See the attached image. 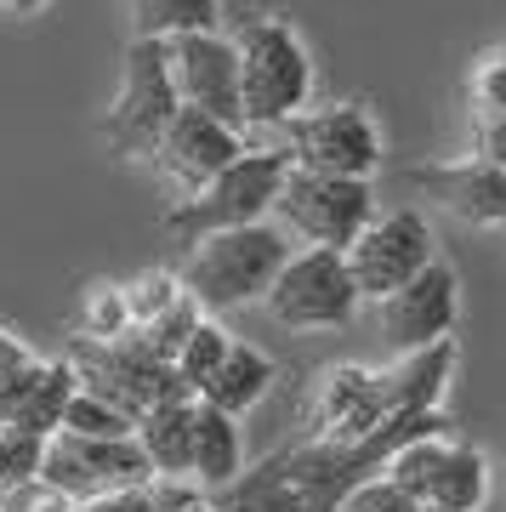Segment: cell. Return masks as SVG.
Instances as JSON below:
<instances>
[{
  "label": "cell",
  "mask_w": 506,
  "mask_h": 512,
  "mask_svg": "<svg viewBox=\"0 0 506 512\" xmlns=\"http://www.w3.org/2000/svg\"><path fill=\"white\" fill-rule=\"evenodd\" d=\"M131 439H137V450H143L154 478H188V461H194V399L154 404L131 427Z\"/></svg>",
  "instance_id": "cell-18"
},
{
  "label": "cell",
  "mask_w": 506,
  "mask_h": 512,
  "mask_svg": "<svg viewBox=\"0 0 506 512\" xmlns=\"http://www.w3.org/2000/svg\"><path fill=\"white\" fill-rule=\"evenodd\" d=\"M472 160L506 171V114H472Z\"/></svg>",
  "instance_id": "cell-33"
},
{
  "label": "cell",
  "mask_w": 506,
  "mask_h": 512,
  "mask_svg": "<svg viewBox=\"0 0 506 512\" xmlns=\"http://www.w3.org/2000/svg\"><path fill=\"white\" fill-rule=\"evenodd\" d=\"M416 507H421V501H410L398 484H387V478H364V484L347 495L336 512H416Z\"/></svg>",
  "instance_id": "cell-32"
},
{
  "label": "cell",
  "mask_w": 506,
  "mask_h": 512,
  "mask_svg": "<svg viewBox=\"0 0 506 512\" xmlns=\"http://www.w3.org/2000/svg\"><path fill=\"white\" fill-rule=\"evenodd\" d=\"M381 421H387V404H381V382L376 370L364 365H330L319 370V382L308 393V433L325 444H359L370 439Z\"/></svg>",
  "instance_id": "cell-14"
},
{
  "label": "cell",
  "mask_w": 506,
  "mask_h": 512,
  "mask_svg": "<svg viewBox=\"0 0 506 512\" xmlns=\"http://www.w3.org/2000/svg\"><path fill=\"white\" fill-rule=\"evenodd\" d=\"M370 222H376V188L353 177H319L290 165L273 200V228L285 239H302V251H347Z\"/></svg>",
  "instance_id": "cell-4"
},
{
  "label": "cell",
  "mask_w": 506,
  "mask_h": 512,
  "mask_svg": "<svg viewBox=\"0 0 506 512\" xmlns=\"http://www.w3.org/2000/svg\"><path fill=\"white\" fill-rule=\"evenodd\" d=\"M165 63H171V86H177L182 109H194V114H205V120H217V126H228V131L245 137L234 40L222 35V29L177 35V40H165Z\"/></svg>",
  "instance_id": "cell-11"
},
{
  "label": "cell",
  "mask_w": 506,
  "mask_h": 512,
  "mask_svg": "<svg viewBox=\"0 0 506 512\" xmlns=\"http://www.w3.org/2000/svg\"><path fill=\"white\" fill-rule=\"evenodd\" d=\"M120 291H126V313H131V330H137L148 319H160L182 296V285H177V274H143L137 285H120Z\"/></svg>",
  "instance_id": "cell-30"
},
{
  "label": "cell",
  "mask_w": 506,
  "mask_h": 512,
  "mask_svg": "<svg viewBox=\"0 0 506 512\" xmlns=\"http://www.w3.org/2000/svg\"><path fill=\"white\" fill-rule=\"evenodd\" d=\"M228 348H234V336H228L217 319H199L194 336H188V342H182V353L171 359V370H177V382H182V393H188V399H199V387L217 376V365L228 359Z\"/></svg>",
  "instance_id": "cell-25"
},
{
  "label": "cell",
  "mask_w": 506,
  "mask_h": 512,
  "mask_svg": "<svg viewBox=\"0 0 506 512\" xmlns=\"http://www.w3.org/2000/svg\"><path fill=\"white\" fill-rule=\"evenodd\" d=\"M450 376H455V336L433 342V348L398 353L387 370H376L387 416H433L444 393H450Z\"/></svg>",
  "instance_id": "cell-17"
},
{
  "label": "cell",
  "mask_w": 506,
  "mask_h": 512,
  "mask_svg": "<svg viewBox=\"0 0 506 512\" xmlns=\"http://www.w3.org/2000/svg\"><path fill=\"white\" fill-rule=\"evenodd\" d=\"M285 154L296 171H319V177H353L370 183V171L381 165V131L364 103H325V109L290 114L285 126Z\"/></svg>",
  "instance_id": "cell-7"
},
{
  "label": "cell",
  "mask_w": 506,
  "mask_h": 512,
  "mask_svg": "<svg viewBox=\"0 0 506 512\" xmlns=\"http://www.w3.org/2000/svg\"><path fill=\"white\" fill-rule=\"evenodd\" d=\"M342 256H347V274H353L359 302H381V296H393L398 285H410L438 251H433V228H427V217L404 205V211L376 217Z\"/></svg>",
  "instance_id": "cell-10"
},
{
  "label": "cell",
  "mask_w": 506,
  "mask_h": 512,
  "mask_svg": "<svg viewBox=\"0 0 506 512\" xmlns=\"http://www.w3.org/2000/svg\"><path fill=\"white\" fill-rule=\"evenodd\" d=\"M290 256V239L273 222H251L234 234H211L188 245L177 285L199 302V313H228V308H251L268 296V285L279 279Z\"/></svg>",
  "instance_id": "cell-2"
},
{
  "label": "cell",
  "mask_w": 506,
  "mask_h": 512,
  "mask_svg": "<svg viewBox=\"0 0 506 512\" xmlns=\"http://www.w3.org/2000/svg\"><path fill=\"white\" fill-rule=\"evenodd\" d=\"M188 512H211V501H194V507H188Z\"/></svg>",
  "instance_id": "cell-38"
},
{
  "label": "cell",
  "mask_w": 506,
  "mask_h": 512,
  "mask_svg": "<svg viewBox=\"0 0 506 512\" xmlns=\"http://www.w3.org/2000/svg\"><path fill=\"white\" fill-rule=\"evenodd\" d=\"M63 365L74 370L80 393L114 404V410L131 421V427H137V421H143L154 404L188 399V393H182V382H177V370L160 365V359H148V353L131 342V330L120 336V342H86V336H80Z\"/></svg>",
  "instance_id": "cell-6"
},
{
  "label": "cell",
  "mask_w": 506,
  "mask_h": 512,
  "mask_svg": "<svg viewBox=\"0 0 506 512\" xmlns=\"http://www.w3.org/2000/svg\"><path fill=\"white\" fill-rule=\"evenodd\" d=\"M74 512H154V501H148V484H137V490H114V495H97V501H80Z\"/></svg>",
  "instance_id": "cell-35"
},
{
  "label": "cell",
  "mask_w": 506,
  "mask_h": 512,
  "mask_svg": "<svg viewBox=\"0 0 506 512\" xmlns=\"http://www.w3.org/2000/svg\"><path fill=\"white\" fill-rule=\"evenodd\" d=\"M211 512H308V507L296 501V490H290L279 456H268L262 467L239 473L234 484H222L217 501H211Z\"/></svg>",
  "instance_id": "cell-23"
},
{
  "label": "cell",
  "mask_w": 506,
  "mask_h": 512,
  "mask_svg": "<svg viewBox=\"0 0 506 512\" xmlns=\"http://www.w3.org/2000/svg\"><path fill=\"white\" fill-rule=\"evenodd\" d=\"M40 484L57 490L63 501H97L114 490H137L148 484V461L137 450V439H74V433H52L40 450Z\"/></svg>",
  "instance_id": "cell-9"
},
{
  "label": "cell",
  "mask_w": 506,
  "mask_h": 512,
  "mask_svg": "<svg viewBox=\"0 0 506 512\" xmlns=\"http://www.w3.org/2000/svg\"><path fill=\"white\" fill-rule=\"evenodd\" d=\"M239 473H245V439H239V421L194 399V461H188V478L205 484V490H222V484H234Z\"/></svg>",
  "instance_id": "cell-20"
},
{
  "label": "cell",
  "mask_w": 506,
  "mask_h": 512,
  "mask_svg": "<svg viewBox=\"0 0 506 512\" xmlns=\"http://www.w3.org/2000/svg\"><path fill=\"white\" fill-rule=\"evenodd\" d=\"M40 450H46L40 439H29V433L0 421V495L12 490V484H29L40 473Z\"/></svg>",
  "instance_id": "cell-29"
},
{
  "label": "cell",
  "mask_w": 506,
  "mask_h": 512,
  "mask_svg": "<svg viewBox=\"0 0 506 512\" xmlns=\"http://www.w3.org/2000/svg\"><path fill=\"white\" fill-rule=\"evenodd\" d=\"M416 512H438V507H416Z\"/></svg>",
  "instance_id": "cell-39"
},
{
  "label": "cell",
  "mask_w": 506,
  "mask_h": 512,
  "mask_svg": "<svg viewBox=\"0 0 506 512\" xmlns=\"http://www.w3.org/2000/svg\"><path fill=\"white\" fill-rule=\"evenodd\" d=\"M262 302L285 330H342L359 313V291L342 251H290Z\"/></svg>",
  "instance_id": "cell-8"
},
{
  "label": "cell",
  "mask_w": 506,
  "mask_h": 512,
  "mask_svg": "<svg viewBox=\"0 0 506 512\" xmlns=\"http://www.w3.org/2000/svg\"><path fill=\"white\" fill-rule=\"evenodd\" d=\"M74 393H80V382H74V370L63 365V359H52V365H46V359H35L18 382L0 393V421L46 444L57 427H63V410H69Z\"/></svg>",
  "instance_id": "cell-16"
},
{
  "label": "cell",
  "mask_w": 506,
  "mask_h": 512,
  "mask_svg": "<svg viewBox=\"0 0 506 512\" xmlns=\"http://www.w3.org/2000/svg\"><path fill=\"white\" fill-rule=\"evenodd\" d=\"M444 450H450V433H421V439H410L404 450H393V461L381 467V478H387V484H398L410 501H427Z\"/></svg>",
  "instance_id": "cell-24"
},
{
  "label": "cell",
  "mask_w": 506,
  "mask_h": 512,
  "mask_svg": "<svg viewBox=\"0 0 506 512\" xmlns=\"http://www.w3.org/2000/svg\"><path fill=\"white\" fill-rule=\"evenodd\" d=\"M273 359L262 348H251V342H234L228 348V359L217 365V376L199 387V404H211V410H222V416H245V410H256V404L268 399L273 387Z\"/></svg>",
  "instance_id": "cell-19"
},
{
  "label": "cell",
  "mask_w": 506,
  "mask_h": 512,
  "mask_svg": "<svg viewBox=\"0 0 506 512\" xmlns=\"http://www.w3.org/2000/svg\"><path fill=\"white\" fill-rule=\"evenodd\" d=\"M29 365H35V353H29V348H18V342H12V336L0 330V393H6V387L18 382V376H23Z\"/></svg>",
  "instance_id": "cell-36"
},
{
  "label": "cell",
  "mask_w": 506,
  "mask_h": 512,
  "mask_svg": "<svg viewBox=\"0 0 506 512\" xmlns=\"http://www.w3.org/2000/svg\"><path fill=\"white\" fill-rule=\"evenodd\" d=\"M199 319H205V313H199V302H194L188 291H182L177 302H171V308L160 313V319H148V325H137V330H131V342H137V348H143L148 359H160V365H171V359L182 353V342L194 336V325H199Z\"/></svg>",
  "instance_id": "cell-26"
},
{
  "label": "cell",
  "mask_w": 506,
  "mask_h": 512,
  "mask_svg": "<svg viewBox=\"0 0 506 512\" xmlns=\"http://www.w3.org/2000/svg\"><path fill=\"white\" fill-rule=\"evenodd\" d=\"M57 433H74V439H131V421L120 416L114 404L91 399V393H74Z\"/></svg>",
  "instance_id": "cell-27"
},
{
  "label": "cell",
  "mask_w": 506,
  "mask_h": 512,
  "mask_svg": "<svg viewBox=\"0 0 506 512\" xmlns=\"http://www.w3.org/2000/svg\"><path fill=\"white\" fill-rule=\"evenodd\" d=\"M40 6H46V0H0V12H12V18H29Z\"/></svg>",
  "instance_id": "cell-37"
},
{
  "label": "cell",
  "mask_w": 506,
  "mask_h": 512,
  "mask_svg": "<svg viewBox=\"0 0 506 512\" xmlns=\"http://www.w3.org/2000/svg\"><path fill=\"white\" fill-rule=\"evenodd\" d=\"M148 501H154V512H188L205 495L194 490V478H148Z\"/></svg>",
  "instance_id": "cell-34"
},
{
  "label": "cell",
  "mask_w": 506,
  "mask_h": 512,
  "mask_svg": "<svg viewBox=\"0 0 506 512\" xmlns=\"http://www.w3.org/2000/svg\"><path fill=\"white\" fill-rule=\"evenodd\" d=\"M131 330V313H126V291L120 285H97V291L86 296V342H120Z\"/></svg>",
  "instance_id": "cell-28"
},
{
  "label": "cell",
  "mask_w": 506,
  "mask_h": 512,
  "mask_svg": "<svg viewBox=\"0 0 506 512\" xmlns=\"http://www.w3.org/2000/svg\"><path fill=\"white\" fill-rule=\"evenodd\" d=\"M177 109L182 103H177V86H171L165 40H131L120 97L103 114V143H109V154L114 160H148Z\"/></svg>",
  "instance_id": "cell-5"
},
{
  "label": "cell",
  "mask_w": 506,
  "mask_h": 512,
  "mask_svg": "<svg viewBox=\"0 0 506 512\" xmlns=\"http://www.w3.org/2000/svg\"><path fill=\"white\" fill-rule=\"evenodd\" d=\"M239 154H245V137L239 131L217 126V120H205L194 109H177L148 160H154V171H160L165 183L177 188V200H194L199 188L211 183V177H222Z\"/></svg>",
  "instance_id": "cell-13"
},
{
  "label": "cell",
  "mask_w": 506,
  "mask_h": 512,
  "mask_svg": "<svg viewBox=\"0 0 506 512\" xmlns=\"http://www.w3.org/2000/svg\"><path fill=\"white\" fill-rule=\"evenodd\" d=\"M239 57V109L245 126H285L313 97V57L285 18H239L234 23Z\"/></svg>",
  "instance_id": "cell-1"
},
{
  "label": "cell",
  "mask_w": 506,
  "mask_h": 512,
  "mask_svg": "<svg viewBox=\"0 0 506 512\" xmlns=\"http://www.w3.org/2000/svg\"><path fill=\"white\" fill-rule=\"evenodd\" d=\"M484 501H489V461H484V450H472V444L450 439V450H444V461H438L433 490H427V501H421V507L478 512Z\"/></svg>",
  "instance_id": "cell-21"
},
{
  "label": "cell",
  "mask_w": 506,
  "mask_h": 512,
  "mask_svg": "<svg viewBox=\"0 0 506 512\" xmlns=\"http://www.w3.org/2000/svg\"><path fill=\"white\" fill-rule=\"evenodd\" d=\"M285 171H290V160L279 148H245L222 177H211V183L199 188L194 200L165 211V234L182 239V245H199V239H211V234H234V228L268 222Z\"/></svg>",
  "instance_id": "cell-3"
},
{
  "label": "cell",
  "mask_w": 506,
  "mask_h": 512,
  "mask_svg": "<svg viewBox=\"0 0 506 512\" xmlns=\"http://www.w3.org/2000/svg\"><path fill=\"white\" fill-rule=\"evenodd\" d=\"M404 183L444 205L450 217L472 222V228H501L506 234V171L484 160H444V165H410Z\"/></svg>",
  "instance_id": "cell-15"
},
{
  "label": "cell",
  "mask_w": 506,
  "mask_h": 512,
  "mask_svg": "<svg viewBox=\"0 0 506 512\" xmlns=\"http://www.w3.org/2000/svg\"><path fill=\"white\" fill-rule=\"evenodd\" d=\"M131 6V40H177L205 35L222 23L217 0H126Z\"/></svg>",
  "instance_id": "cell-22"
},
{
  "label": "cell",
  "mask_w": 506,
  "mask_h": 512,
  "mask_svg": "<svg viewBox=\"0 0 506 512\" xmlns=\"http://www.w3.org/2000/svg\"><path fill=\"white\" fill-rule=\"evenodd\" d=\"M455 313H461V279L444 256H433L410 285H398L393 296L376 302V325L393 342V353H416L433 342H450Z\"/></svg>",
  "instance_id": "cell-12"
},
{
  "label": "cell",
  "mask_w": 506,
  "mask_h": 512,
  "mask_svg": "<svg viewBox=\"0 0 506 512\" xmlns=\"http://www.w3.org/2000/svg\"><path fill=\"white\" fill-rule=\"evenodd\" d=\"M472 114H506V46L478 57V69H472Z\"/></svg>",
  "instance_id": "cell-31"
}]
</instances>
